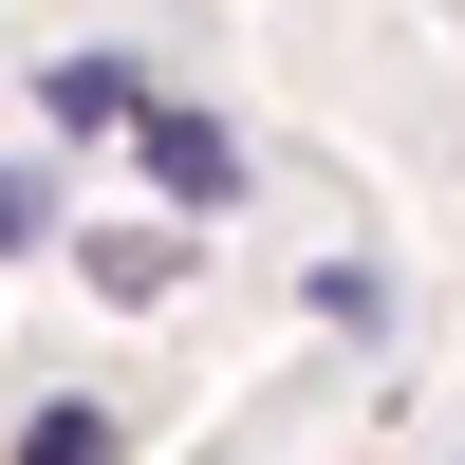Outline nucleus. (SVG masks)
<instances>
[{
  "instance_id": "nucleus-1",
  "label": "nucleus",
  "mask_w": 465,
  "mask_h": 465,
  "mask_svg": "<svg viewBox=\"0 0 465 465\" xmlns=\"http://www.w3.org/2000/svg\"><path fill=\"white\" fill-rule=\"evenodd\" d=\"M131 149H149V186H168V205H223V186H242L223 112H131Z\"/></svg>"
},
{
  "instance_id": "nucleus-2",
  "label": "nucleus",
  "mask_w": 465,
  "mask_h": 465,
  "mask_svg": "<svg viewBox=\"0 0 465 465\" xmlns=\"http://www.w3.org/2000/svg\"><path fill=\"white\" fill-rule=\"evenodd\" d=\"M37 112H56V131H131L149 74H131V56H56V74H37Z\"/></svg>"
},
{
  "instance_id": "nucleus-3",
  "label": "nucleus",
  "mask_w": 465,
  "mask_h": 465,
  "mask_svg": "<svg viewBox=\"0 0 465 465\" xmlns=\"http://www.w3.org/2000/svg\"><path fill=\"white\" fill-rule=\"evenodd\" d=\"M74 261H94V298H168V280H186V242H168V223H94Z\"/></svg>"
},
{
  "instance_id": "nucleus-4",
  "label": "nucleus",
  "mask_w": 465,
  "mask_h": 465,
  "mask_svg": "<svg viewBox=\"0 0 465 465\" xmlns=\"http://www.w3.org/2000/svg\"><path fill=\"white\" fill-rule=\"evenodd\" d=\"M19 465H112V410H37V429H19Z\"/></svg>"
},
{
  "instance_id": "nucleus-5",
  "label": "nucleus",
  "mask_w": 465,
  "mask_h": 465,
  "mask_svg": "<svg viewBox=\"0 0 465 465\" xmlns=\"http://www.w3.org/2000/svg\"><path fill=\"white\" fill-rule=\"evenodd\" d=\"M37 223H56V186H37V168H0V261H19Z\"/></svg>"
}]
</instances>
